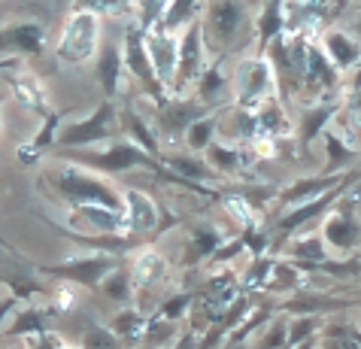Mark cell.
Listing matches in <instances>:
<instances>
[{"instance_id": "obj_43", "label": "cell", "mask_w": 361, "mask_h": 349, "mask_svg": "<svg viewBox=\"0 0 361 349\" xmlns=\"http://www.w3.org/2000/svg\"><path fill=\"white\" fill-rule=\"evenodd\" d=\"M16 310H18V298H16V295H6V298H0V328H4L6 316H13Z\"/></svg>"}, {"instance_id": "obj_34", "label": "cell", "mask_w": 361, "mask_h": 349, "mask_svg": "<svg viewBox=\"0 0 361 349\" xmlns=\"http://www.w3.org/2000/svg\"><path fill=\"white\" fill-rule=\"evenodd\" d=\"M207 4H197V0H173V4H167V13L161 18V27L167 34H183L188 25L197 22V13H204Z\"/></svg>"}, {"instance_id": "obj_31", "label": "cell", "mask_w": 361, "mask_h": 349, "mask_svg": "<svg viewBox=\"0 0 361 349\" xmlns=\"http://www.w3.org/2000/svg\"><path fill=\"white\" fill-rule=\"evenodd\" d=\"M100 295H106L109 301H116V304H122V307H137V288H134L131 271H128L125 264L116 267V271L104 279V286H100Z\"/></svg>"}, {"instance_id": "obj_12", "label": "cell", "mask_w": 361, "mask_h": 349, "mask_svg": "<svg viewBox=\"0 0 361 349\" xmlns=\"http://www.w3.org/2000/svg\"><path fill=\"white\" fill-rule=\"evenodd\" d=\"M125 204H128V234L143 240V237H158V228L164 222V213L158 204L140 188H122Z\"/></svg>"}, {"instance_id": "obj_51", "label": "cell", "mask_w": 361, "mask_h": 349, "mask_svg": "<svg viewBox=\"0 0 361 349\" xmlns=\"http://www.w3.org/2000/svg\"><path fill=\"white\" fill-rule=\"evenodd\" d=\"M0 104H4V94H0Z\"/></svg>"}, {"instance_id": "obj_17", "label": "cell", "mask_w": 361, "mask_h": 349, "mask_svg": "<svg viewBox=\"0 0 361 349\" xmlns=\"http://www.w3.org/2000/svg\"><path fill=\"white\" fill-rule=\"evenodd\" d=\"M361 171L355 167V171H346V173H337V176H307V179H298V183L292 185H283L279 188V195H276V201L286 207H298V204H307V201H313V197H322L325 192H331V188H337V185H343L346 179H353L358 176Z\"/></svg>"}, {"instance_id": "obj_35", "label": "cell", "mask_w": 361, "mask_h": 349, "mask_svg": "<svg viewBox=\"0 0 361 349\" xmlns=\"http://www.w3.org/2000/svg\"><path fill=\"white\" fill-rule=\"evenodd\" d=\"M9 79H13V85H16L18 101H22L27 109H37L39 116L49 113V104H46V94H43V85H39V79L27 76V73H18V70H13Z\"/></svg>"}, {"instance_id": "obj_37", "label": "cell", "mask_w": 361, "mask_h": 349, "mask_svg": "<svg viewBox=\"0 0 361 349\" xmlns=\"http://www.w3.org/2000/svg\"><path fill=\"white\" fill-rule=\"evenodd\" d=\"M216 131H219V116L216 113H209L204 118H197V122L185 131V146H188V152L197 155V152H207L209 146L216 143Z\"/></svg>"}, {"instance_id": "obj_15", "label": "cell", "mask_w": 361, "mask_h": 349, "mask_svg": "<svg viewBox=\"0 0 361 349\" xmlns=\"http://www.w3.org/2000/svg\"><path fill=\"white\" fill-rule=\"evenodd\" d=\"M319 46H322L325 58L337 73H355L361 67V46L358 39L343 31V27H328L325 34H319Z\"/></svg>"}, {"instance_id": "obj_27", "label": "cell", "mask_w": 361, "mask_h": 349, "mask_svg": "<svg viewBox=\"0 0 361 349\" xmlns=\"http://www.w3.org/2000/svg\"><path fill=\"white\" fill-rule=\"evenodd\" d=\"M109 331H113L118 341H122L125 349H131V346H137V343L146 341L149 316L140 310V307H125V310H118L116 319L109 322Z\"/></svg>"}, {"instance_id": "obj_24", "label": "cell", "mask_w": 361, "mask_h": 349, "mask_svg": "<svg viewBox=\"0 0 361 349\" xmlns=\"http://www.w3.org/2000/svg\"><path fill=\"white\" fill-rule=\"evenodd\" d=\"M288 34V18H286V4L279 0H267L262 13L255 16V39H258V55H264L279 37Z\"/></svg>"}, {"instance_id": "obj_23", "label": "cell", "mask_w": 361, "mask_h": 349, "mask_svg": "<svg viewBox=\"0 0 361 349\" xmlns=\"http://www.w3.org/2000/svg\"><path fill=\"white\" fill-rule=\"evenodd\" d=\"M322 143H325V164L319 176H337V173H346V171H355V164L361 161V149L349 146L346 137L328 128L322 134Z\"/></svg>"}, {"instance_id": "obj_33", "label": "cell", "mask_w": 361, "mask_h": 349, "mask_svg": "<svg viewBox=\"0 0 361 349\" xmlns=\"http://www.w3.org/2000/svg\"><path fill=\"white\" fill-rule=\"evenodd\" d=\"M125 113V128H128V140L131 143H137L140 149H146L152 158H158L161 161V143H158V137H155V131L149 128V122L140 113H134V109H122Z\"/></svg>"}, {"instance_id": "obj_47", "label": "cell", "mask_w": 361, "mask_h": 349, "mask_svg": "<svg viewBox=\"0 0 361 349\" xmlns=\"http://www.w3.org/2000/svg\"><path fill=\"white\" fill-rule=\"evenodd\" d=\"M316 343H319V334H316V337H310L307 343H300V346H295V349H316Z\"/></svg>"}, {"instance_id": "obj_5", "label": "cell", "mask_w": 361, "mask_h": 349, "mask_svg": "<svg viewBox=\"0 0 361 349\" xmlns=\"http://www.w3.org/2000/svg\"><path fill=\"white\" fill-rule=\"evenodd\" d=\"M358 183H361V173H358V176H353V179H346L343 185L331 188V192H325L322 197H313V201H307V204H298V207H288L286 213L276 219V225L270 228V234H276V237H274L276 249L283 246V243H288V240H292V237L300 231V228H307L310 222H313V219L325 216V209H334V207L340 204V197L353 192V188H355Z\"/></svg>"}, {"instance_id": "obj_26", "label": "cell", "mask_w": 361, "mask_h": 349, "mask_svg": "<svg viewBox=\"0 0 361 349\" xmlns=\"http://www.w3.org/2000/svg\"><path fill=\"white\" fill-rule=\"evenodd\" d=\"M195 92H197V104H204L207 109H213V113H216V106L225 104V97H228V76L222 70V55H219L213 64H207V70L200 73L197 85H195Z\"/></svg>"}, {"instance_id": "obj_2", "label": "cell", "mask_w": 361, "mask_h": 349, "mask_svg": "<svg viewBox=\"0 0 361 349\" xmlns=\"http://www.w3.org/2000/svg\"><path fill=\"white\" fill-rule=\"evenodd\" d=\"M118 258H125V255L94 249V252H88V255H76V258H67V262H58V264H39L37 274L58 279V283H67V286L88 288V292H100L104 279L113 274L116 267H122Z\"/></svg>"}, {"instance_id": "obj_42", "label": "cell", "mask_w": 361, "mask_h": 349, "mask_svg": "<svg viewBox=\"0 0 361 349\" xmlns=\"http://www.w3.org/2000/svg\"><path fill=\"white\" fill-rule=\"evenodd\" d=\"M240 252H246L243 240H240V237H228V240L213 252V258H209V267H213V271L216 267H225V264L234 262V258H240Z\"/></svg>"}, {"instance_id": "obj_50", "label": "cell", "mask_w": 361, "mask_h": 349, "mask_svg": "<svg viewBox=\"0 0 361 349\" xmlns=\"http://www.w3.org/2000/svg\"><path fill=\"white\" fill-rule=\"evenodd\" d=\"M355 304H358V307H361V295H358V298H355Z\"/></svg>"}, {"instance_id": "obj_45", "label": "cell", "mask_w": 361, "mask_h": 349, "mask_svg": "<svg viewBox=\"0 0 361 349\" xmlns=\"http://www.w3.org/2000/svg\"><path fill=\"white\" fill-rule=\"evenodd\" d=\"M349 27H353V37L358 39V46H361V9L353 16V25H349Z\"/></svg>"}, {"instance_id": "obj_20", "label": "cell", "mask_w": 361, "mask_h": 349, "mask_svg": "<svg viewBox=\"0 0 361 349\" xmlns=\"http://www.w3.org/2000/svg\"><path fill=\"white\" fill-rule=\"evenodd\" d=\"M122 70H125V55L122 43H104L94 58V76L100 88H104V101H113L122 94Z\"/></svg>"}, {"instance_id": "obj_8", "label": "cell", "mask_w": 361, "mask_h": 349, "mask_svg": "<svg viewBox=\"0 0 361 349\" xmlns=\"http://www.w3.org/2000/svg\"><path fill=\"white\" fill-rule=\"evenodd\" d=\"M97 37H100V16L94 9H76L73 16L67 18L64 34L58 39V58L67 64H85L94 58L97 49Z\"/></svg>"}, {"instance_id": "obj_49", "label": "cell", "mask_w": 361, "mask_h": 349, "mask_svg": "<svg viewBox=\"0 0 361 349\" xmlns=\"http://www.w3.org/2000/svg\"><path fill=\"white\" fill-rule=\"evenodd\" d=\"M140 349H155V346H149V343H146V346H140Z\"/></svg>"}, {"instance_id": "obj_11", "label": "cell", "mask_w": 361, "mask_h": 349, "mask_svg": "<svg viewBox=\"0 0 361 349\" xmlns=\"http://www.w3.org/2000/svg\"><path fill=\"white\" fill-rule=\"evenodd\" d=\"M46 49V27L39 22H13L0 27V58H37Z\"/></svg>"}, {"instance_id": "obj_10", "label": "cell", "mask_w": 361, "mask_h": 349, "mask_svg": "<svg viewBox=\"0 0 361 349\" xmlns=\"http://www.w3.org/2000/svg\"><path fill=\"white\" fill-rule=\"evenodd\" d=\"M204 55H207V39H204V22H192L179 34V61H176V79H173V88L170 94L173 97H185V92L192 85H197L200 73L207 70L204 64Z\"/></svg>"}, {"instance_id": "obj_41", "label": "cell", "mask_w": 361, "mask_h": 349, "mask_svg": "<svg viewBox=\"0 0 361 349\" xmlns=\"http://www.w3.org/2000/svg\"><path fill=\"white\" fill-rule=\"evenodd\" d=\"M286 343H288V322L283 313H276L267 322V334H262L255 349H286Z\"/></svg>"}, {"instance_id": "obj_7", "label": "cell", "mask_w": 361, "mask_h": 349, "mask_svg": "<svg viewBox=\"0 0 361 349\" xmlns=\"http://www.w3.org/2000/svg\"><path fill=\"white\" fill-rule=\"evenodd\" d=\"M279 97V82L274 64L264 55H255L237 67V109L255 113L262 104Z\"/></svg>"}, {"instance_id": "obj_3", "label": "cell", "mask_w": 361, "mask_h": 349, "mask_svg": "<svg viewBox=\"0 0 361 349\" xmlns=\"http://www.w3.org/2000/svg\"><path fill=\"white\" fill-rule=\"evenodd\" d=\"M361 183L349 195L340 197V204L331 209L322 222V240L340 255H355L361 249Z\"/></svg>"}, {"instance_id": "obj_28", "label": "cell", "mask_w": 361, "mask_h": 349, "mask_svg": "<svg viewBox=\"0 0 361 349\" xmlns=\"http://www.w3.org/2000/svg\"><path fill=\"white\" fill-rule=\"evenodd\" d=\"M207 164L213 167L219 176H237L252 164V155L243 152V149L234 146V143L228 146V143H219L216 140V143L207 149Z\"/></svg>"}, {"instance_id": "obj_40", "label": "cell", "mask_w": 361, "mask_h": 349, "mask_svg": "<svg viewBox=\"0 0 361 349\" xmlns=\"http://www.w3.org/2000/svg\"><path fill=\"white\" fill-rule=\"evenodd\" d=\"M322 331V319L319 316H298L295 322H288V343L286 349H295L300 343H307L310 337H316Z\"/></svg>"}, {"instance_id": "obj_16", "label": "cell", "mask_w": 361, "mask_h": 349, "mask_svg": "<svg viewBox=\"0 0 361 349\" xmlns=\"http://www.w3.org/2000/svg\"><path fill=\"white\" fill-rule=\"evenodd\" d=\"M67 113H76V109L73 106H70V109H49V113L43 116V125H39V131L34 134V140H27L25 146L16 149L18 164L31 167L37 161H43V155L49 152V149H55V140H58V134H61V125H64Z\"/></svg>"}, {"instance_id": "obj_18", "label": "cell", "mask_w": 361, "mask_h": 349, "mask_svg": "<svg viewBox=\"0 0 361 349\" xmlns=\"http://www.w3.org/2000/svg\"><path fill=\"white\" fill-rule=\"evenodd\" d=\"M340 97H328V101H313V106L304 109V116H300V125H298V146L300 152H310V146H313V140H319L328 125L334 122V116L340 113Z\"/></svg>"}, {"instance_id": "obj_30", "label": "cell", "mask_w": 361, "mask_h": 349, "mask_svg": "<svg viewBox=\"0 0 361 349\" xmlns=\"http://www.w3.org/2000/svg\"><path fill=\"white\" fill-rule=\"evenodd\" d=\"M304 283V271L300 267H295L288 258H276V264H274V271H270V279H267V286H264V292L267 295H288V292H300V286Z\"/></svg>"}, {"instance_id": "obj_14", "label": "cell", "mask_w": 361, "mask_h": 349, "mask_svg": "<svg viewBox=\"0 0 361 349\" xmlns=\"http://www.w3.org/2000/svg\"><path fill=\"white\" fill-rule=\"evenodd\" d=\"M213 109H207L197 101H185V97H170L164 106H155V122L167 137H185V131L192 128L197 118L209 116Z\"/></svg>"}, {"instance_id": "obj_9", "label": "cell", "mask_w": 361, "mask_h": 349, "mask_svg": "<svg viewBox=\"0 0 361 349\" xmlns=\"http://www.w3.org/2000/svg\"><path fill=\"white\" fill-rule=\"evenodd\" d=\"M204 39L219 46V52H228L231 46L240 39L243 27L249 25V6L246 4H234V0H216V4L204 6Z\"/></svg>"}, {"instance_id": "obj_36", "label": "cell", "mask_w": 361, "mask_h": 349, "mask_svg": "<svg viewBox=\"0 0 361 349\" xmlns=\"http://www.w3.org/2000/svg\"><path fill=\"white\" fill-rule=\"evenodd\" d=\"M319 341H325V349H361V328L353 322H328L319 331Z\"/></svg>"}, {"instance_id": "obj_38", "label": "cell", "mask_w": 361, "mask_h": 349, "mask_svg": "<svg viewBox=\"0 0 361 349\" xmlns=\"http://www.w3.org/2000/svg\"><path fill=\"white\" fill-rule=\"evenodd\" d=\"M240 240H243L246 252L252 255V258H264L267 249L274 246V234H270L262 222H252V225H243V228H240Z\"/></svg>"}, {"instance_id": "obj_6", "label": "cell", "mask_w": 361, "mask_h": 349, "mask_svg": "<svg viewBox=\"0 0 361 349\" xmlns=\"http://www.w3.org/2000/svg\"><path fill=\"white\" fill-rule=\"evenodd\" d=\"M116 113H118V106L113 101H104L82 122L64 125L55 140V149L58 152H73V149H92L97 143H106L116 131Z\"/></svg>"}, {"instance_id": "obj_25", "label": "cell", "mask_w": 361, "mask_h": 349, "mask_svg": "<svg viewBox=\"0 0 361 349\" xmlns=\"http://www.w3.org/2000/svg\"><path fill=\"white\" fill-rule=\"evenodd\" d=\"M49 316L52 310H43V307H34V304H22V310H16L13 322L4 328L6 337H22V341H39V337L52 334L49 331Z\"/></svg>"}, {"instance_id": "obj_44", "label": "cell", "mask_w": 361, "mask_h": 349, "mask_svg": "<svg viewBox=\"0 0 361 349\" xmlns=\"http://www.w3.org/2000/svg\"><path fill=\"white\" fill-rule=\"evenodd\" d=\"M22 67V58H0V73H13Z\"/></svg>"}, {"instance_id": "obj_4", "label": "cell", "mask_w": 361, "mask_h": 349, "mask_svg": "<svg viewBox=\"0 0 361 349\" xmlns=\"http://www.w3.org/2000/svg\"><path fill=\"white\" fill-rule=\"evenodd\" d=\"M122 55H125V70L131 73L137 82H143V94L152 101L155 106H164L170 101V92L158 82V73L152 67V58L146 52V34L128 18L125 25V37H122Z\"/></svg>"}, {"instance_id": "obj_19", "label": "cell", "mask_w": 361, "mask_h": 349, "mask_svg": "<svg viewBox=\"0 0 361 349\" xmlns=\"http://www.w3.org/2000/svg\"><path fill=\"white\" fill-rule=\"evenodd\" d=\"M228 237L219 231V225L213 222H197L188 228V240H185V252H183V267L185 271H195L197 264H204L213 258V252L222 246Z\"/></svg>"}, {"instance_id": "obj_46", "label": "cell", "mask_w": 361, "mask_h": 349, "mask_svg": "<svg viewBox=\"0 0 361 349\" xmlns=\"http://www.w3.org/2000/svg\"><path fill=\"white\" fill-rule=\"evenodd\" d=\"M346 92H361V67L353 73V79H349V85H346Z\"/></svg>"}, {"instance_id": "obj_21", "label": "cell", "mask_w": 361, "mask_h": 349, "mask_svg": "<svg viewBox=\"0 0 361 349\" xmlns=\"http://www.w3.org/2000/svg\"><path fill=\"white\" fill-rule=\"evenodd\" d=\"M355 301H349V298H334V295H325V292H316V295H310L300 288L298 295L292 298H286L283 304H279V313L283 316H319L322 319V313H340V310H346V307H353Z\"/></svg>"}, {"instance_id": "obj_29", "label": "cell", "mask_w": 361, "mask_h": 349, "mask_svg": "<svg viewBox=\"0 0 361 349\" xmlns=\"http://www.w3.org/2000/svg\"><path fill=\"white\" fill-rule=\"evenodd\" d=\"M161 164L167 167L173 176H179L183 183H216L219 173L209 167L204 158H197V155H161Z\"/></svg>"}, {"instance_id": "obj_32", "label": "cell", "mask_w": 361, "mask_h": 349, "mask_svg": "<svg viewBox=\"0 0 361 349\" xmlns=\"http://www.w3.org/2000/svg\"><path fill=\"white\" fill-rule=\"evenodd\" d=\"M197 304V292H188V288H179L176 295L164 298L161 304L149 313V322H179L188 310H195Z\"/></svg>"}, {"instance_id": "obj_48", "label": "cell", "mask_w": 361, "mask_h": 349, "mask_svg": "<svg viewBox=\"0 0 361 349\" xmlns=\"http://www.w3.org/2000/svg\"><path fill=\"white\" fill-rule=\"evenodd\" d=\"M61 349H79V346H70V343H64V346H61Z\"/></svg>"}, {"instance_id": "obj_1", "label": "cell", "mask_w": 361, "mask_h": 349, "mask_svg": "<svg viewBox=\"0 0 361 349\" xmlns=\"http://www.w3.org/2000/svg\"><path fill=\"white\" fill-rule=\"evenodd\" d=\"M46 179L73 209H79V207H104V209H113V213L128 216L125 195L118 192L109 179L97 176L94 171H85V167H76V164H55L52 171H46L43 183Z\"/></svg>"}, {"instance_id": "obj_39", "label": "cell", "mask_w": 361, "mask_h": 349, "mask_svg": "<svg viewBox=\"0 0 361 349\" xmlns=\"http://www.w3.org/2000/svg\"><path fill=\"white\" fill-rule=\"evenodd\" d=\"M79 349H125L122 341L109 331V325H97V322H88L82 337H79Z\"/></svg>"}, {"instance_id": "obj_22", "label": "cell", "mask_w": 361, "mask_h": 349, "mask_svg": "<svg viewBox=\"0 0 361 349\" xmlns=\"http://www.w3.org/2000/svg\"><path fill=\"white\" fill-rule=\"evenodd\" d=\"M128 271H131L137 298H140L143 292H149V288H155L158 283L167 279V258L152 246H140V252L134 255V262Z\"/></svg>"}, {"instance_id": "obj_13", "label": "cell", "mask_w": 361, "mask_h": 349, "mask_svg": "<svg viewBox=\"0 0 361 349\" xmlns=\"http://www.w3.org/2000/svg\"><path fill=\"white\" fill-rule=\"evenodd\" d=\"M146 52L152 58V67L158 73V82H161L167 92L173 88V79H176V61H179V37L176 34H167L161 25L152 27L146 34Z\"/></svg>"}]
</instances>
